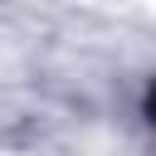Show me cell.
I'll return each mask as SVG.
<instances>
[{"label": "cell", "instance_id": "obj_1", "mask_svg": "<svg viewBox=\"0 0 156 156\" xmlns=\"http://www.w3.org/2000/svg\"><path fill=\"white\" fill-rule=\"evenodd\" d=\"M151 117H156V93H151Z\"/></svg>", "mask_w": 156, "mask_h": 156}]
</instances>
